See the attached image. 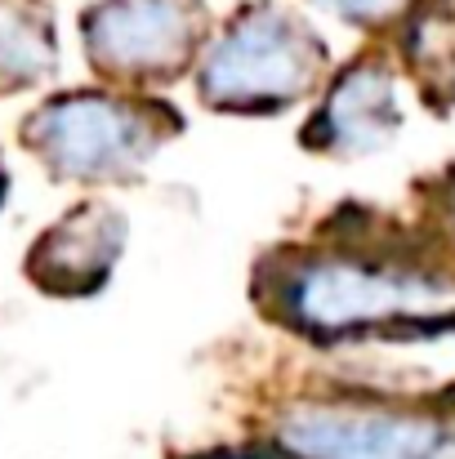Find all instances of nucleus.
I'll list each match as a JSON object with an SVG mask.
<instances>
[{
	"mask_svg": "<svg viewBox=\"0 0 455 459\" xmlns=\"http://www.w3.org/2000/svg\"><path fill=\"white\" fill-rule=\"evenodd\" d=\"M291 459H455V406L429 402H295L277 420Z\"/></svg>",
	"mask_w": 455,
	"mask_h": 459,
	"instance_id": "4",
	"label": "nucleus"
},
{
	"mask_svg": "<svg viewBox=\"0 0 455 459\" xmlns=\"http://www.w3.org/2000/svg\"><path fill=\"white\" fill-rule=\"evenodd\" d=\"M442 228H447V241H451V250H455V174H451V183H447V192H442Z\"/></svg>",
	"mask_w": 455,
	"mask_h": 459,
	"instance_id": "10",
	"label": "nucleus"
},
{
	"mask_svg": "<svg viewBox=\"0 0 455 459\" xmlns=\"http://www.w3.org/2000/svg\"><path fill=\"white\" fill-rule=\"evenodd\" d=\"M206 459H291L277 451H223V455H206Z\"/></svg>",
	"mask_w": 455,
	"mask_h": 459,
	"instance_id": "11",
	"label": "nucleus"
},
{
	"mask_svg": "<svg viewBox=\"0 0 455 459\" xmlns=\"http://www.w3.org/2000/svg\"><path fill=\"white\" fill-rule=\"evenodd\" d=\"M282 316L317 339L429 334L455 325V264L411 255H308L277 281Z\"/></svg>",
	"mask_w": 455,
	"mask_h": 459,
	"instance_id": "1",
	"label": "nucleus"
},
{
	"mask_svg": "<svg viewBox=\"0 0 455 459\" xmlns=\"http://www.w3.org/2000/svg\"><path fill=\"white\" fill-rule=\"evenodd\" d=\"M398 130H402L398 72L384 58H362L326 85V99L312 121V143L339 156H371Z\"/></svg>",
	"mask_w": 455,
	"mask_h": 459,
	"instance_id": "6",
	"label": "nucleus"
},
{
	"mask_svg": "<svg viewBox=\"0 0 455 459\" xmlns=\"http://www.w3.org/2000/svg\"><path fill=\"white\" fill-rule=\"evenodd\" d=\"M326 76V49L317 31L277 9L246 4L232 13L197 58V90L223 112H282L308 99Z\"/></svg>",
	"mask_w": 455,
	"mask_h": 459,
	"instance_id": "2",
	"label": "nucleus"
},
{
	"mask_svg": "<svg viewBox=\"0 0 455 459\" xmlns=\"http://www.w3.org/2000/svg\"><path fill=\"white\" fill-rule=\"evenodd\" d=\"M121 241H126L121 214L108 201H85L36 241L31 277L45 290H58V295L94 290L112 273V264L121 255Z\"/></svg>",
	"mask_w": 455,
	"mask_h": 459,
	"instance_id": "7",
	"label": "nucleus"
},
{
	"mask_svg": "<svg viewBox=\"0 0 455 459\" xmlns=\"http://www.w3.org/2000/svg\"><path fill=\"white\" fill-rule=\"evenodd\" d=\"M54 72V31L31 0H0V85L22 90Z\"/></svg>",
	"mask_w": 455,
	"mask_h": 459,
	"instance_id": "8",
	"label": "nucleus"
},
{
	"mask_svg": "<svg viewBox=\"0 0 455 459\" xmlns=\"http://www.w3.org/2000/svg\"><path fill=\"white\" fill-rule=\"evenodd\" d=\"M330 18L348 22V27H389L402 13H411L416 0H317Z\"/></svg>",
	"mask_w": 455,
	"mask_h": 459,
	"instance_id": "9",
	"label": "nucleus"
},
{
	"mask_svg": "<svg viewBox=\"0 0 455 459\" xmlns=\"http://www.w3.org/2000/svg\"><path fill=\"white\" fill-rule=\"evenodd\" d=\"M81 36L99 76L148 85L201 58L206 18L197 0H99L85 13Z\"/></svg>",
	"mask_w": 455,
	"mask_h": 459,
	"instance_id": "5",
	"label": "nucleus"
},
{
	"mask_svg": "<svg viewBox=\"0 0 455 459\" xmlns=\"http://www.w3.org/2000/svg\"><path fill=\"white\" fill-rule=\"evenodd\" d=\"M451 85H455V67H451Z\"/></svg>",
	"mask_w": 455,
	"mask_h": 459,
	"instance_id": "12",
	"label": "nucleus"
},
{
	"mask_svg": "<svg viewBox=\"0 0 455 459\" xmlns=\"http://www.w3.org/2000/svg\"><path fill=\"white\" fill-rule=\"evenodd\" d=\"M170 134L161 108L112 90H76L49 99L22 130L49 174L72 183H112L135 174Z\"/></svg>",
	"mask_w": 455,
	"mask_h": 459,
	"instance_id": "3",
	"label": "nucleus"
}]
</instances>
